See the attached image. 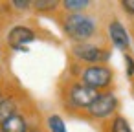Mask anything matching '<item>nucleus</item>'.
Masks as SVG:
<instances>
[{"mask_svg": "<svg viewBox=\"0 0 134 132\" xmlns=\"http://www.w3.org/2000/svg\"><path fill=\"white\" fill-rule=\"evenodd\" d=\"M63 30L72 41H75V44H81V42H86L90 37H94L96 22L88 15L68 13L64 17V20H63Z\"/></svg>", "mask_w": 134, "mask_h": 132, "instance_id": "nucleus-1", "label": "nucleus"}, {"mask_svg": "<svg viewBox=\"0 0 134 132\" xmlns=\"http://www.w3.org/2000/svg\"><path fill=\"white\" fill-rule=\"evenodd\" d=\"M112 70L105 64H94L86 66L81 73V83L94 88V90H105L112 84Z\"/></svg>", "mask_w": 134, "mask_h": 132, "instance_id": "nucleus-2", "label": "nucleus"}, {"mask_svg": "<svg viewBox=\"0 0 134 132\" xmlns=\"http://www.w3.org/2000/svg\"><path fill=\"white\" fill-rule=\"evenodd\" d=\"M116 108H118V97L112 92H101L97 95V99L86 108V112H88L90 117L103 119V117L112 116Z\"/></svg>", "mask_w": 134, "mask_h": 132, "instance_id": "nucleus-3", "label": "nucleus"}, {"mask_svg": "<svg viewBox=\"0 0 134 132\" xmlns=\"http://www.w3.org/2000/svg\"><path fill=\"white\" fill-rule=\"evenodd\" d=\"M72 53H74L79 61H83V62H97V64H99V62H107V61H108V57H110L108 50L99 48V46L90 44V42L74 44Z\"/></svg>", "mask_w": 134, "mask_h": 132, "instance_id": "nucleus-4", "label": "nucleus"}, {"mask_svg": "<svg viewBox=\"0 0 134 132\" xmlns=\"http://www.w3.org/2000/svg\"><path fill=\"white\" fill-rule=\"evenodd\" d=\"M99 92L83 84V83H75L68 88V101L72 106H77V108H88L96 99H97Z\"/></svg>", "mask_w": 134, "mask_h": 132, "instance_id": "nucleus-5", "label": "nucleus"}, {"mask_svg": "<svg viewBox=\"0 0 134 132\" xmlns=\"http://www.w3.org/2000/svg\"><path fill=\"white\" fill-rule=\"evenodd\" d=\"M31 41H35V31L26 26H15L8 33V44L13 50H24Z\"/></svg>", "mask_w": 134, "mask_h": 132, "instance_id": "nucleus-6", "label": "nucleus"}, {"mask_svg": "<svg viewBox=\"0 0 134 132\" xmlns=\"http://www.w3.org/2000/svg\"><path fill=\"white\" fill-rule=\"evenodd\" d=\"M108 35H110L112 44H114L118 50H129V46H130L129 33H127V30L123 28V24H121L118 19H114V20L108 24Z\"/></svg>", "mask_w": 134, "mask_h": 132, "instance_id": "nucleus-7", "label": "nucleus"}, {"mask_svg": "<svg viewBox=\"0 0 134 132\" xmlns=\"http://www.w3.org/2000/svg\"><path fill=\"white\" fill-rule=\"evenodd\" d=\"M26 130H28V123L19 114H15L13 117H9L2 127H0V132H26Z\"/></svg>", "mask_w": 134, "mask_h": 132, "instance_id": "nucleus-8", "label": "nucleus"}, {"mask_svg": "<svg viewBox=\"0 0 134 132\" xmlns=\"http://www.w3.org/2000/svg\"><path fill=\"white\" fill-rule=\"evenodd\" d=\"M15 114H17V103H15V99H11V97L4 99L2 103H0V127H2L9 117H13Z\"/></svg>", "mask_w": 134, "mask_h": 132, "instance_id": "nucleus-9", "label": "nucleus"}, {"mask_svg": "<svg viewBox=\"0 0 134 132\" xmlns=\"http://www.w3.org/2000/svg\"><path fill=\"white\" fill-rule=\"evenodd\" d=\"M63 6H64V9L70 11V13H79V11L86 9V8L90 6V2H88V0H64Z\"/></svg>", "mask_w": 134, "mask_h": 132, "instance_id": "nucleus-10", "label": "nucleus"}, {"mask_svg": "<svg viewBox=\"0 0 134 132\" xmlns=\"http://www.w3.org/2000/svg\"><path fill=\"white\" fill-rule=\"evenodd\" d=\"M48 128H50V132H66V125H64L63 117L57 114L48 117Z\"/></svg>", "mask_w": 134, "mask_h": 132, "instance_id": "nucleus-11", "label": "nucleus"}, {"mask_svg": "<svg viewBox=\"0 0 134 132\" xmlns=\"http://www.w3.org/2000/svg\"><path fill=\"white\" fill-rule=\"evenodd\" d=\"M110 132H132V128H130V125L127 123V119H125V117L116 116V117L112 119Z\"/></svg>", "mask_w": 134, "mask_h": 132, "instance_id": "nucleus-12", "label": "nucleus"}, {"mask_svg": "<svg viewBox=\"0 0 134 132\" xmlns=\"http://www.w3.org/2000/svg\"><path fill=\"white\" fill-rule=\"evenodd\" d=\"M57 6L59 2H55V0H35L33 2V8L37 11H53Z\"/></svg>", "mask_w": 134, "mask_h": 132, "instance_id": "nucleus-13", "label": "nucleus"}, {"mask_svg": "<svg viewBox=\"0 0 134 132\" xmlns=\"http://www.w3.org/2000/svg\"><path fill=\"white\" fill-rule=\"evenodd\" d=\"M11 6H15L17 9H28L30 6H33V2H30V0H13Z\"/></svg>", "mask_w": 134, "mask_h": 132, "instance_id": "nucleus-14", "label": "nucleus"}, {"mask_svg": "<svg viewBox=\"0 0 134 132\" xmlns=\"http://www.w3.org/2000/svg\"><path fill=\"white\" fill-rule=\"evenodd\" d=\"M125 62H127V75L132 77L134 75V59L130 55H125Z\"/></svg>", "mask_w": 134, "mask_h": 132, "instance_id": "nucleus-15", "label": "nucleus"}, {"mask_svg": "<svg viewBox=\"0 0 134 132\" xmlns=\"http://www.w3.org/2000/svg\"><path fill=\"white\" fill-rule=\"evenodd\" d=\"M121 8H123L129 15H134V0H123V2H121Z\"/></svg>", "mask_w": 134, "mask_h": 132, "instance_id": "nucleus-16", "label": "nucleus"}, {"mask_svg": "<svg viewBox=\"0 0 134 132\" xmlns=\"http://www.w3.org/2000/svg\"><path fill=\"white\" fill-rule=\"evenodd\" d=\"M2 101H4V99H2V90H0V103H2Z\"/></svg>", "mask_w": 134, "mask_h": 132, "instance_id": "nucleus-17", "label": "nucleus"}, {"mask_svg": "<svg viewBox=\"0 0 134 132\" xmlns=\"http://www.w3.org/2000/svg\"><path fill=\"white\" fill-rule=\"evenodd\" d=\"M0 53H2V50H0Z\"/></svg>", "mask_w": 134, "mask_h": 132, "instance_id": "nucleus-18", "label": "nucleus"}]
</instances>
